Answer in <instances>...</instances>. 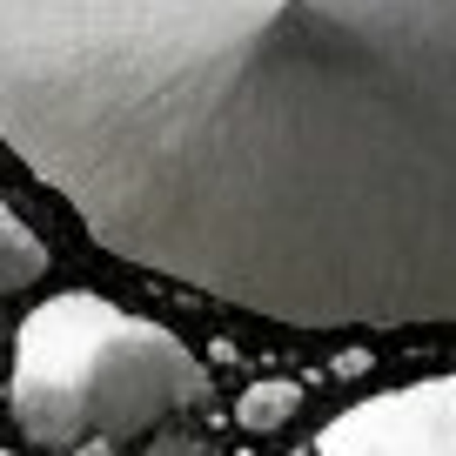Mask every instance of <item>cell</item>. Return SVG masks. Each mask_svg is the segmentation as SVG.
Instances as JSON below:
<instances>
[{"label": "cell", "instance_id": "1", "mask_svg": "<svg viewBox=\"0 0 456 456\" xmlns=\"http://www.w3.org/2000/svg\"><path fill=\"white\" fill-rule=\"evenodd\" d=\"M0 142L155 282L456 329V0H0Z\"/></svg>", "mask_w": 456, "mask_h": 456}, {"label": "cell", "instance_id": "2", "mask_svg": "<svg viewBox=\"0 0 456 456\" xmlns=\"http://www.w3.org/2000/svg\"><path fill=\"white\" fill-rule=\"evenodd\" d=\"M208 410V370L175 329L61 289L14 329L7 416L41 456H114Z\"/></svg>", "mask_w": 456, "mask_h": 456}, {"label": "cell", "instance_id": "3", "mask_svg": "<svg viewBox=\"0 0 456 456\" xmlns=\"http://www.w3.org/2000/svg\"><path fill=\"white\" fill-rule=\"evenodd\" d=\"M315 456H456V370L349 403L315 429Z\"/></svg>", "mask_w": 456, "mask_h": 456}, {"label": "cell", "instance_id": "4", "mask_svg": "<svg viewBox=\"0 0 456 456\" xmlns=\"http://www.w3.org/2000/svg\"><path fill=\"white\" fill-rule=\"evenodd\" d=\"M47 262H54V256H47V242L20 222L14 208H7V201H0V302L28 296V289L47 275Z\"/></svg>", "mask_w": 456, "mask_h": 456}, {"label": "cell", "instance_id": "5", "mask_svg": "<svg viewBox=\"0 0 456 456\" xmlns=\"http://www.w3.org/2000/svg\"><path fill=\"white\" fill-rule=\"evenodd\" d=\"M296 416H302V383H289V376L248 383L242 396H235V423H242L248 436H275V429H289Z\"/></svg>", "mask_w": 456, "mask_h": 456}, {"label": "cell", "instance_id": "6", "mask_svg": "<svg viewBox=\"0 0 456 456\" xmlns=\"http://www.w3.org/2000/svg\"><path fill=\"white\" fill-rule=\"evenodd\" d=\"M142 456H222V450H215L208 436H188V429L175 423V429H161V436H148Z\"/></svg>", "mask_w": 456, "mask_h": 456}, {"label": "cell", "instance_id": "7", "mask_svg": "<svg viewBox=\"0 0 456 456\" xmlns=\"http://www.w3.org/2000/svg\"><path fill=\"white\" fill-rule=\"evenodd\" d=\"M289 456H315V450H289Z\"/></svg>", "mask_w": 456, "mask_h": 456}]
</instances>
